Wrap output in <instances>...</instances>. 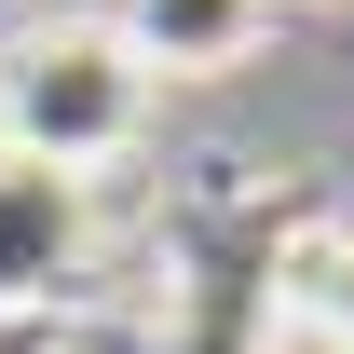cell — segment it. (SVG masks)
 <instances>
[{
    "mask_svg": "<svg viewBox=\"0 0 354 354\" xmlns=\"http://www.w3.org/2000/svg\"><path fill=\"white\" fill-rule=\"evenodd\" d=\"M300 286H313V327L354 354V232H341V245H313V272H300Z\"/></svg>",
    "mask_w": 354,
    "mask_h": 354,
    "instance_id": "obj_4",
    "label": "cell"
},
{
    "mask_svg": "<svg viewBox=\"0 0 354 354\" xmlns=\"http://www.w3.org/2000/svg\"><path fill=\"white\" fill-rule=\"evenodd\" d=\"M150 68L109 14H41L0 41V150L14 164H55V177H95L150 136Z\"/></svg>",
    "mask_w": 354,
    "mask_h": 354,
    "instance_id": "obj_1",
    "label": "cell"
},
{
    "mask_svg": "<svg viewBox=\"0 0 354 354\" xmlns=\"http://www.w3.org/2000/svg\"><path fill=\"white\" fill-rule=\"evenodd\" d=\"M272 14H286V0H123L109 28L136 41L150 82H218V68H245V55L272 41Z\"/></svg>",
    "mask_w": 354,
    "mask_h": 354,
    "instance_id": "obj_3",
    "label": "cell"
},
{
    "mask_svg": "<svg viewBox=\"0 0 354 354\" xmlns=\"http://www.w3.org/2000/svg\"><path fill=\"white\" fill-rule=\"evenodd\" d=\"M82 245H95V177H55V164H14L0 150V300L68 286Z\"/></svg>",
    "mask_w": 354,
    "mask_h": 354,
    "instance_id": "obj_2",
    "label": "cell"
}]
</instances>
